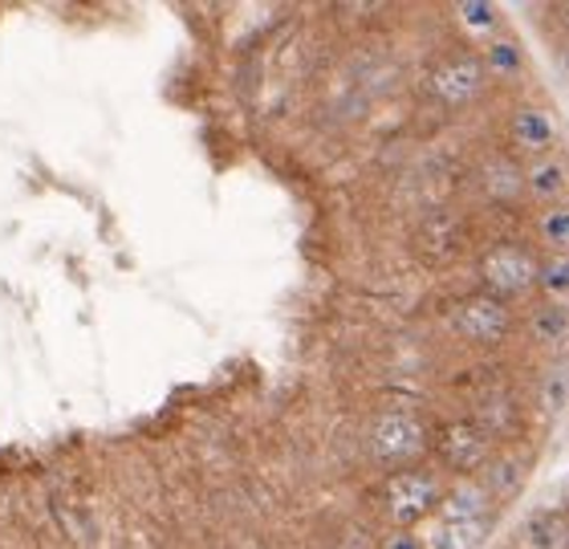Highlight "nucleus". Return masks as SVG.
<instances>
[{
    "mask_svg": "<svg viewBox=\"0 0 569 549\" xmlns=\"http://www.w3.org/2000/svg\"><path fill=\"white\" fill-rule=\"evenodd\" d=\"M537 289L549 298V306H566L569 293V264L566 257H553V261L537 264Z\"/></svg>",
    "mask_w": 569,
    "mask_h": 549,
    "instance_id": "obj_12",
    "label": "nucleus"
},
{
    "mask_svg": "<svg viewBox=\"0 0 569 549\" xmlns=\"http://www.w3.org/2000/svg\"><path fill=\"white\" fill-rule=\"evenodd\" d=\"M529 191L541 200H561L566 196V163L561 159H546L529 171Z\"/></svg>",
    "mask_w": 569,
    "mask_h": 549,
    "instance_id": "obj_11",
    "label": "nucleus"
},
{
    "mask_svg": "<svg viewBox=\"0 0 569 549\" xmlns=\"http://www.w3.org/2000/svg\"><path fill=\"white\" fill-rule=\"evenodd\" d=\"M546 407H553V411L566 407V370L561 367L546 379Z\"/></svg>",
    "mask_w": 569,
    "mask_h": 549,
    "instance_id": "obj_16",
    "label": "nucleus"
},
{
    "mask_svg": "<svg viewBox=\"0 0 569 549\" xmlns=\"http://www.w3.org/2000/svg\"><path fill=\"white\" fill-rule=\"evenodd\" d=\"M463 17H468L472 24H480V29H485V24H492V12H485L480 4H468V9H463Z\"/></svg>",
    "mask_w": 569,
    "mask_h": 549,
    "instance_id": "obj_18",
    "label": "nucleus"
},
{
    "mask_svg": "<svg viewBox=\"0 0 569 549\" xmlns=\"http://www.w3.org/2000/svg\"><path fill=\"white\" fill-rule=\"evenodd\" d=\"M382 549H423V541H419L416 533H407V529H399V533H391V538L382 541Z\"/></svg>",
    "mask_w": 569,
    "mask_h": 549,
    "instance_id": "obj_17",
    "label": "nucleus"
},
{
    "mask_svg": "<svg viewBox=\"0 0 569 549\" xmlns=\"http://www.w3.org/2000/svg\"><path fill=\"white\" fill-rule=\"evenodd\" d=\"M488 533V513H451L436 538V549H480Z\"/></svg>",
    "mask_w": 569,
    "mask_h": 549,
    "instance_id": "obj_9",
    "label": "nucleus"
},
{
    "mask_svg": "<svg viewBox=\"0 0 569 549\" xmlns=\"http://www.w3.org/2000/svg\"><path fill=\"white\" fill-rule=\"evenodd\" d=\"M488 86V70H485V58H476L468 49L460 53H448L443 61L431 66L427 73V94L436 98L439 107H472L476 98L485 94Z\"/></svg>",
    "mask_w": 569,
    "mask_h": 549,
    "instance_id": "obj_2",
    "label": "nucleus"
},
{
    "mask_svg": "<svg viewBox=\"0 0 569 549\" xmlns=\"http://www.w3.org/2000/svg\"><path fill=\"white\" fill-rule=\"evenodd\" d=\"M382 501H387V517H391L395 526L411 529L416 521L431 517L443 505V489H439L436 472H427V468H399L387 480Z\"/></svg>",
    "mask_w": 569,
    "mask_h": 549,
    "instance_id": "obj_1",
    "label": "nucleus"
},
{
    "mask_svg": "<svg viewBox=\"0 0 569 549\" xmlns=\"http://www.w3.org/2000/svg\"><path fill=\"white\" fill-rule=\"evenodd\" d=\"M431 448V431L416 411H387L370 428V452L382 465H407Z\"/></svg>",
    "mask_w": 569,
    "mask_h": 549,
    "instance_id": "obj_3",
    "label": "nucleus"
},
{
    "mask_svg": "<svg viewBox=\"0 0 569 549\" xmlns=\"http://www.w3.org/2000/svg\"><path fill=\"white\" fill-rule=\"evenodd\" d=\"M566 517L561 513H537L529 526H525V541L533 549H566Z\"/></svg>",
    "mask_w": 569,
    "mask_h": 549,
    "instance_id": "obj_10",
    "label": "nucleus"
},
{
    "mask_svg": "<svg viewBox=\"0 0 569 549\" xmlns=\"http://www.w3.org/2000/svg\"><path fill=\"white\" fill-rule=\"evenodd\" d=\"M541 240H546L549 249H558V252L569 244V212L561 208V203L553 208V212L541 216Z\"/></svg>",
    "mask_w": 569,
    "mask_h": 549,
    "instance_id": "obj_14",
    "label": "nucleus"
},
{
    "mask_svg": "<svg viewBox=\"0 0 569 549\" xmlns=\"http://www.w3.org/2000/svg\"><path fill=\"white\" fill-rule=\"evenodd\" d=\"M480 277H485V293L497 301L521 298L537 286V261L533 252L521 244H492L480 261Z\"/></svg>",
    "mask_w": 569,
    "mask_h": 549,
    "instance_id": "obj_5",
    "label": "nucleus"
},
{
    "mask_svg": "<svg viewBox=\"0 0 569 549\" xmlns=\"http://www.w3.org/2000/svg\"><path fill=\"white\" fill-rule=\"evenodd\" d=\"M512 326H517V318H512L509 301H497L488 298V293L463 298L456 306V313H451V330L460 338H468V342H476V347H497V342H505L512 335Z\"/></svg>",
    "mask_w": 569,
    "mask_h": 549,
    "instance_id": "obj_6",
    "label": "nucleus"
},
{
    "mask_svg": "<svg viewBox=\"0 0 569 549\" xmlns=\"http://www.w3.org/2000/svg\"><path fill=\"white\" fill-rule=\"evenodd\" d=\"M533 335L541 338V342H566V330H569V313L566 306H541V310L533 313Z\"/></svg>",
    "mask_w": 569,
    "mask_h": 549,
    "instance_id": "obj_13",
    "label": "nucleus"
},
{
    "mask_svg": "<svg viewBox=\"0 0 569 549\" xmlns=\"http://www.w3.org/2000/svg\"><path fill=\"white\" fill-rule=\"evenodd\" d=\"M431 448L443 460V468H451L456 477H472L480 468L492 465V440L488 431L472 419H448L439 423L436 436H431Z\"/></svg>",
    "mask_w": 569,
    "mask_h": 549,
    "instance_id": "obj_4",
    "label": "nucleus"
},
{
    "mask_svg": "<svg viewBox=\"0 0 569 549\" xmlns=\"http://www.w3.org/2000/svg\"><path fill=\"white\" fill-rule=\"evenodd\" d=\"M463 220L448 208H439V212L423 216V224L416 232V249L427 264H448L451 257H460L463 249Z\"/></svg>",
    "mask_w": 569,
    "mask_h": 549,
    "instance_id": "obj_7",
    "label": "nucleus"
},
{
    "mask_svg": "<svg viewBox=\"0 0 569 549\" xmlns=\"http://www.w3.org/2000/svg\"><path fill=\"white\" fill-rule=\"evenodd\" d=\"M512 143L521 151H549L558 143V119L541 107H525L512 119Z\"/></svg>",
    "mask_w": 569,
    "mask_h": 549,
    "instance_id": "obj_8",
    "label": "nucleus"
},
{
    "mask_svg": "<svg viewBox=\"0 0 569 549\" xmlns=\"http://www.w3.org/2000/svg\"><path fill=\"white\" fill-rule=\"evenodd\" d=\"M485 70L488 73H512V70H521V58H517V49H509V46H492L488 49V58H485Z\"/></svg>",
    "mask_w": 569,
    "mask_h": 549,
    "instance_id": "obj_15",
    "label": "nucleus"
}]
</instances>
